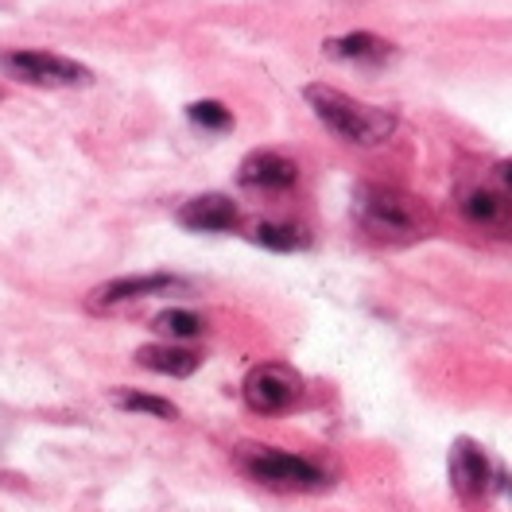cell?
I'll use <instances>...</instances> for the list:
<instances>
[{
  "label": "cell",
  "instance_id": "12",
  "mask_svg": "<svg viewBox=\"0 0 512 512\" xmlns=\"http://www.w3.org/2000/svg\"><path fill=\"white\" fill-rule=\"evenodd\" d=\"M136 361L152 373H167V377H191L202 365V353L187 350V346H140Z\"/></svg>",
  "mask_w": 512,
  "mask_h": 512
},
{
  "label": "cell",
  "instance_id": "2",
  "mask_svg": "<svg viewBox=\"0 0 512 512\" xmlns=\"http://www.w3.org/2000/svg\"><path fill=\"white\" fill-rule=\"evenodd\" d=\"M353 214L369 233L396 237V241L419 237L431 225V214H427V206L419 202L416 194L384 187V183H361L353 191Z\"/></svg>",
  "mask_w": 512,
  "mask_h": 512
},
{
  "label": "cell",
  "instance_id": "11",
  "mask_svg": "<svg viewBox=\"0 0 512 512\" xmlns=\"http://www.w3.org/2000/svg\"><path fill=\"white\" fill-rule=\"evenodd\" d=\"M326 55L330 59H342V63H361V66H381L396 55V47L381 39V35H369V32H350L342 39H330L326 43Z\"/></svg>",
  "mask_w": 512,
  "mask_h": 512
},
{
  "label": "cell",
  "instance_id": "17",
  "mask_svg": "<svg viewBox=\"0 0 512 512\" xmlns=\"http://www.w3.org/2000/svg\"><path fill=\"white\" fill-rule=\"evenodd\" d=\"M497 175H501V183H505V194L512 198V160H505L497 167Z\"/></svg>",
  "mask_w": 512,
  "mask_h": 512
},
{
  "label": "cell",
  "instance_id": "15",
  "mask_svg": "<svg viewBox=\"0 0 512 512\" xmlns=\"http://www.w3.org/2000/svg\"><path fill=\"white\" fill-rule=\"evenodd\" d=\"M121 408L128 412H144V416H156V419H179V408L163 396H148V392H117L113 396Z\"/></svg>",
  "mask_w": 512,
  "mask_h": 512
},
{
  "label": "cell",
  "instance_id": "8",
  "mask_svg": "<svg viewBox=\"0 0 512 512\" xmlns=\"http://www.w3.org/2000/svg\"><path fill=\"white\" fill-rule=\"evenodd\" d=\"M458 210L474 229H485V233H501L512 225V198L489 187H466L458 194Z\"/></svg>",
  "mask_w": 512,
  "mask_h": 512
},
{
  "label": "cell",
  "instance_id": "5",
  "mask_svg": "<svg viewBox=\"0 0 512 512\" xmlns=\"http://www.w3.org/2000/svg\"><path fill=\"white\" fill-rule=\"evenodd\" d=\"M241 392H245V404L253 412H260V416H280V412H288V408H295L303 400V377L291 365L264 361V365L249 369Z\"/></svg>",
  "mask_w": 512,
  "mask_h": 512
},
{
  "label": "cell",
  "instance_id": "9",
  "mask_svg": "<svg viewBox=\"0 0 512 512\" xmlns=\"http://www.w3.org/2000/svg\"><path fill=\"white\" fill-rule=\"evenodd\" d=\"M179 222L198 233H229L241 225V206L225 194H198L179 210Z\"/></svg>",
  "mask_w": 512,
  "mask_h": 512
},
{
  "label": "cell",
  "instance_id": "7",
  "mask_svg": "<svg viewBox=\"0 0 512 512\" xmlns=\"http://www.w3.org/2000/svg\"><path fill=\"white\" fill-rule=\"evenodd\" d=\"M171 291H187V280H179L171 272L121 276V280H109V284L90 291V307L94 311H109V307H121V303H136V299H148V295H171Z\"/></svg>",
  "mask_w": 512,
  "mask_h": 512
},
{
  "label": "cell",
  "instance_id": "6",
  "mask_svg": "<svg viewBox=\"0 0 512 512\" xmlns=\"http://www.w3.org/2000/svg\"><path fill=\"white\" fill-rule=\"evenodd\" d=\"M447 470L458 501H466V505L481 501L489 493V485H493V462H489V454L474 439H458L454 443V450H450L447 458Z\"/></svg>",
  "mask_w": 512,
  "mask_h": 512
},
{
  "label": "cell",
  "instance_id": "13",
  "mask_svg": "<svg viewBox=\"0 0 512 512\" xmlns=\"http://www.w3.org/2000/svg\"><path fill=\"white\" fill-rule=\"evenodd\" d=\"M253 241L272 249V253H295V249L311 245V233L295 222H260L253 229Z\"/></svg>",
  "mask_w": 512,
  "mask_h": 512
},
{
  "label": "cell",
  "instance_id": "14",
  "mask_svg": "<svg viewBox=\"0 0 512 512\" xmlns=\"http://www.w3.org/2000/svg\"><path fill=\"white\" fill-rule=\"evenodd\" d=\"M152 326H156V334L171 338V342H187V338H198V334L206 330V322L198 319L194 311H179V307L160 311V315L152 319Z\"/></svg>",
  "mask_w": 512,
  "mask_h": 512
},
{
  "label": "cell",
  "instance_id": "10",
  "mask_svg": "<svg viewBox=\"0 0 512 512\" xmlns=\"http://www.w3.org/2000/svg\"><path fill=\"white\" fill-rule=\"evenodd\" d=\"M241 183L256 191H291L299 183V163L284 152H253L241 163Z\"/></svg>",
  "mask_w": 512,
  "mask_h": 512
},
{
  "label": "cell",
  "instance_id": "1",
  "mask_svg": "<svg viewBox=\"0 0 512 512\" xmlns=\"http://www.w3.org/2000/svg\"><path fill=\"white\" fill-rule=\"evenodd\" d=\"M307 105L315 109L322 125L330 128L338 140H346L353 148H377L384 144L392 132H396V113L392 109H381V105H365L357 97L342 94L334 86H307L303 90Z\"/></svg>",
  "mask_w": 512,
  "mask_h": 512
},
{
  "label": "cell",
  "instance_id": "3",
  "mask_svg": "<svg viewBox=\"0 0 512 512\" xmlns=\"http://www.w3.org/2000/svg\"><path fill=\"white\" fill-rule=\"evenodd\" d=\"M237 466L253 481L268 485V489L307 493V489H322V485H326V470L315 466L311 458L264 447V443H241V447H237Z\"/></svg>",
  "mask_w": 512,
  "mask_h": 512
},
{
  "label": "cell",
  "instance_id": "16",
  "mask_svg": "<svg viewBox=\"0 0 512 512\" xmlns=\"http://www.w3.org/2000/svg\"><path fill=\"white\" fill-rule=\"evenodd\" d=\"M187 117L206 132H229L233 128V113L222 101H194V105H187Z\"/></svg>",
  "mask_w": 512,
  "mask_h": 512
},
{
  "label": "cell",
  "instance_id": "4",
  "mask_svg": "<svg viewBox=\"0 0 512 512\" xmlns=\"http://www.w3.org/2000/svg\"><path fill=\"white\" fill-rule=\"evenodd\" d=\"M0 70L28 86H90L94 82V74L82 63L51 55V51H32V47L0 55Z\"/></svg>",
  "mask_w": 512,
  "mask_h": 512
}]
</instances>
